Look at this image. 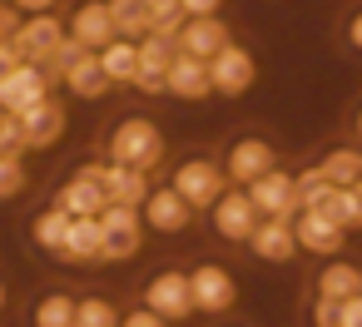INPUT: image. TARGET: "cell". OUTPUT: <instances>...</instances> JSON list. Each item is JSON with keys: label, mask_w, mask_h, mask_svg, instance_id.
<instances>
[{"label": "cell", "mask_w": 362, "mask_h": 327, "mask_svg": "<svg viewBox=\"0 0 362 327\" xmlns=\"http://www.w3.org/2000/svg\"><path fill=\"white\" fill-rule=\"evenodd\" d=\"M105 159L110 164H129V169H159L164 164V134L149 114H119L105 129Z\"/></svg>", "instance_id": "6da1fadb"}, {"label": "cell", "mask_w": 362, "mask_h": 327, "mask_svg": "<svg viewBox=\"0 0 362 327\" xmlns=\"http://www.w3.org/2000/svg\"><path fill=\"white\" fill-rule=\"evenodd\" d=\"M169 184H174V194L199 213V208H209L223 189H228V179H223V164L218 159H209V154H189V159H179L174 164V174H169Z\"/></svg>", "instance_id": "7a4b0ae2"}, {"label": "cell", "mask_w": 362, "mask_h": 327, "mask_svg": "<svg viewBox=\"0 0 362 327\" xmlns=\"http://www.w3.org/2000/svg\"><path fill=\"white\" fill-rule=\"evenodd\" d=\"M189 292H194V312H204V317H223L238 307V278L214 258L189 268Z\"/></svg>", "instance_id": "3957f363"}, {"label": "cell", "mask_w": 362, "mask_h": 327, "mask_svg": "<svg viewBox=\"0 0 362 327\" xmlns=\"http://www.w3.org/2000/svg\"><path fill=\"white\" fill-rule=\"evenodd\" d=\"M258 203L248 198V189H238V184H228L214 203H209V228H214V238H223V243H248V233L258 228Z\"/></svg>", "instance_id": "277c9868"}, {"label": "cell", "mask_w": 362, "mask_h": 327, "mask_svg": "<svg viewBox=\"0 0 362 327\" xmlns=\"http://www.w3.org/2000/svg\"><path fill=\"white\" fill-rule=\"evenodd\" d=\"M100 238H105V263H129L139 258L144 243V218L134 203H105L100 208Z\"/></svg>", "instance_id": "5b68a950"}, {"label": "cell", "mask_w": 362, "mask_h": 327, "mask_svg": "<svg viewBox=\"0 0 362 327\" xmlns=\"http://www.w3.org/2000/svg\"><path fill=\"white\" fill-rule=\"evenodd\" d=\"M139 302H144V307H154V312H159V317H169V322L194 317L189 268H159V273H149V278H144V287H139Z\"/></svg>", "instance_id": "8992f818"}, {"label": "cell", "mask_w": 362, "mask_h": 327, "mask_svg": "<svg viewBox=\"0 0 362 327\" xmlns=\"http://www.w3.org/2000/svg\"><path fill=\"white\" fill-rule=\"evenodd\" d=\"M209 85H214V95H223V100H243V95L258 85V60H253V50H243L238 40H228L218 55H209Z\"/></svg>", "instance_id": "52a82bcc"}, {"label": "cell", "mask_w": 362, "mask_h": 327, "mask_svg": "<svg viewBox=\"0 0 362 327\" xmlns=\"http://www.w3.org/2000/svg\"><path fill=\"white\" fill-rule=\"evenodd\" d=\"M223 179L228 184H238V189H248L258 174H268L273 164H278V149L263 139V134H238V139H228L223 144Z\"/></svg>", "instance_id": "ba28073f"}, {"label": "cell", "mask_w": 362, "mask_h": 327, "mask_svg": "<svg viewBox=\"0 0 362 327\" xmlns=\"http://www.w3.org/2000/svg\"><path fill=\"white\" fill-rule=\"evenodd\" d=\"M50 203H60L70 218H75V213H100V208L110 203V194H105V159L80 164V169L55 189V198H50Z\"/></svg>", "instance_id": "9c48e42d"}, {"label": "cell", "mask_w": 362, "mask_h": 327, "mask_svg": "<svg viewBox=\"0 0 362 327\" xmlns=\"http://www.w3.org/2000/svg\"><path fill=\"white\" fill-rule=\"evenodd\" d=\"M293 238H298V253L332 258V253H342L347 228H342L332 213H322V208H298V213H293Z\"/></svg>", "instance_id": "30bf717a"}, {"label": "cell", "mask_w": 362, "mask_h": 327, "mask_svg": "<svg viewBox=\"0 0 362 327\" xmlns=\"http://www.w3.org/2000/svg\"><path fill=\"white\" fill-rule=\"evenodd\" d=\"M55 263L65 268H105V238H100V213H75L70 233L55 253Z\"/></svg>", "instance_id": "8fae6325"}, {"label": "cell", "mask_w": 362, "mask_h": 327, "mask_svg": "<svg viewBox=\"0 0 362 327\" xmlns=\"http://www.w3.org/2000/svg\"><path fill=\"white\" fill-rule=\"evenodd\" d=\"M50 85H55V80H50L40 65H30V60H16L6 75H0V109L21 114V109L40 105V100L50 95Z\"/></svg>", "instance_id": "7c38bea8"}, {"label": "cell", "mask_w": 362, "mask_h": 327, "mask_svg": "<svg viewBox=\"0 0 362 327\" xmlns=\"http://www.w3.org/2000/svg\"><path fill=\"white\" fill-rule=\"evenodd\" d=\"M60 40H65V25H60L50 11H40V16H25V20L16 25V35H11L16 55H21V60H30V65H45V60L60 50Z\"/></svg>", "instance_id": "4fadbf2b"}, {"label": "cell", "mask_w": 362, "mask_h": 327, "mask_svg": "<svg viewBox=\"0 0 362 327\" xmlns=\"http://www.w3.org/2000/svg\"><path fill=\"white\" fill-rule=\"evenodd\" d=\"M139 218H144V228H154V233H164V238H174V233H189V223H194V208L174 194V184H159V189H149L144 194V203H139Z\"/></svg>", "instance_id": "5bb4252c"}, {"label": "cell", "mask_w": 362, "mask_h": 327, "mask_svg": "<svg viewBox=\"0 0 362 327\" xmlns=\"http://www.w3.org/2000/svg\"><path fill=\"white\" fill-rule=\"evenodd\" d=\"M248 198L258 203L263 218H293V213H298V179L273 164L268 174H258V179L248 184Z\"/></svg>", "instance_id": "9a60e30c"}, {"label": "cell", "mask_w": 362, "mask_h": 327, "mask_svg": "<svg viewBox=\"0 0 362 327\" xmlns=\"http://www.w3.org/2000/svg\"><path fill=\"white\" fill-rule=\"evenodd\" d=\"M174 55H179V40L174 35H159V30L139 35V75H134V90L164 95V75H169Z\"/></svg>", "instance_id": "2e32d148"}, {"label": "cell", "mask_w": 362, "mask_h": 327, "mask_svg": "<svg viewBox=\"0 0 362 327\" xmlns=\"http://www.w3.org/2000/svg\"><path fill=\"white\" fill-rule=\"evenodd\" d=\"M258 263H293L298 258V238H293V218H258V228L243 243Z\"/></svg>", "instance_id": "e0dca14e"}, {"label": "cell", "mask_w": 362, "mask_h": 327, "mask_svg": "<svg viewBox=\"0 0 362 327\" xmlns=\"http://www.w3.org/2000/svg\"><path fill=\"white\" fill-rule=\"evenodd\" d=\"M164 95H174V100H184V105L209 100V95H214V85H209V60L179 50L174 65H169V75H164Z\"/></svg>", "instance_id": "ac0fdd59"}, {"label": "cell", "mask_w": 362, "mask_h": 327, "mask_svg": "<svg viewBox=\"0 0 362 327\" xmlns=\"http://www.w3.org/2000/svg\"><path fill=\"white\" fill-rule=\"evenodd\" d=\"M21 124H25V149H55L60 139H65V105L60 100H40V105H30V109H21Z\"/></svg>", "instance_id": "d6986e66"}, {"label": "cell", "mask_w": 362, "mask_h": 327, "mask_svg": "<svg viewBox=\"0 0 362 327\" xmlns=\"http://www.w3.org/2000/svg\"><path fill=\"white\" fill-rule=\"evenodd\" d=\"M65 35H70L75 45H85V50H100V45H110L119 30H115V16H110L105 0H85V6H75Z\"/></svg>", "instance_id": "ffe728a7"}, {"label": "cell", "mask_w": 362, "mask_h": 327, "mask_svg": "<svg viewBox=\"0 0 362 327\" xmlns=\"http://www.w3.org/2000/svg\"><path fill=\"white\" fill-rule=\"evenodd\" d=\"M179 50L184 55H199V60H209V55H218L228 40H233V30L218 20V16H189L184 25H179Z\"/></svg>", "instance_id": "44dd1931"}, {"label": "cell", "mask_w": 362, "mask_h": 327, "mask_svg": "<svg viewBox=\"0 0 362 327\" xmlns=\"http://www.w3.org/2000/svg\"><path fill=\"white\" fill-rule=\"evenodd\" d=\"M352 292H362V268H357L352 258H342V253L322 258V268L313 273V297L342 302V297H352Z\"/></svg>", "instance_id": "7402d4cb"}, {"label": "cell", "mask_w": 362, "mask_h": 327, "mask_svg": "<svg viewBox=\"0 0 362 327\" xmlns=\"http://www.w3.org/2000/svg\"><path fill=\"white\" fill-rule=\"evenodd\" d=\"M60 80H65V90L75 95V100H105L115 85L105 80V70H100V55L95 50H80L65 70H60Z\"/></svg>", "instance_id": "603a6c76"}, {"label": "cell", "mask_w": 362, "mask_h": 327, "mask_svg": "<svg viewBox=\"0 0 362 327\" xmlns=\"http://www.w3.org/2000/svg\"><path fill=\"white\" fill-rule=\"evenodd\" d=\"M100 55V70H105V80L110 85H134V75H139V40H129V35H115L110 45H100L95 50Z\"/></svg>", "instance_id": "cb8c5ba5"}, {"label": "cell", "mask_w": 362, "mask_h": 327, "mask_svg": "<svg viewBox=\"0 0 362 327\" xmlns=\"http://www.w3.org/2000/svg\"><path fill=\"white\" fill-rule=\"evenodd\" d=\"M154 189V179H149V169H129V164H110L105 159V194H110V203H144V194Z\"/></svg>", "instance_id": "d4e9b609"}, {"label": "cell", "mask_w": 362, "mask_h": 327, "mask_svg": "<svg viewBox=\"0 0 362 327\" xmlns=\"http://www.w3.org/2000/svg\"><path fill=\"white\" fill-rule=\"evenodd\" d=\"M65 233H70V213H65L60 203H50V208H40V213L30 218V243H35L45 258H55V253H60Z\"/></svg>", "instance_id": "484cf974"}, {"label": "cell", "mask_w": 362, "mask_h": 327, "mask_svg": "<svg viewBox=\"0 0 362 327\" xmlns=\"http://www.w3.org/2000/svg\"><path fill=\"white\" fill-rule=\"evenodd\" d=\"M30 327H75V292L50 287L30 302Z\"/></svg>", "instance_id": "4316f807"}, {"label": "cell", "mask_w": 362, "mask_h": 327, "mask_svg": "<svg viewBox=\"0 0 362 327\" xmlns=\"http://www.w3.org/2000/svg\"><path fill=\"white\" fill-rule=\"evenodd\" d=\"M75 327H119V302L105 292L75 297Z\"/></svg>", "instance_id": "83f0119b"}, {"label": "cell", "mask_w": 362, "mask_h": 327, "mask_svg": "<svg viewBox=\"0 0 362 327\" xmlns=\"http://www.w3.org/2000/svg\"><path fill=\"white\" fill-rule=\"evenodd\" d=\"M105 6H110L119 35H129V40L149 35V6H154V0H105Z\"/></svg>", "instance_id": "f1b7e54d"}, {"label": "cell", "mask_w": 362, "mask_h": 327, "mask_svg": "<svg viewBox=\"0 0 362 327\" xmlns=\"http://www.w3.org/2000/svg\"><path fill=\"white\" fill-rule=\"evenodd\" d=\"M317 174L327 179V184H357V174H362V149H327L322 159H317Z\"/></svg>", "instance_id": "f546056e"}, {"label": "cell", "mask_w": 362, "mask_h": 327, "mask_svg": "<svg viewBox=\"0 0 362 327\" xmlns=\"http://www.w3.org/2000/svg\"><path fill=\"white\" fill-rule=\"evenodd\" d=\"M322 213H332V218H337L347 233H352V228H362V189H357V184L332 189V203H327Z\"/></svg>", "instance_id": "4dcf8cb0"}, {"label": "cell", "mask_w": 362, "mask_h": 327, "mask_svg": "<svg viewBox=\"0 0 362 327\" xmlns=\"http://www.w3.org/2000/svg\"><path fill=\"white\" fill-rule=\"evenodd\" d=\"M293 179H298V208H327V203H332V189H337V184H327V179L317 174V164L303 169V174H293Z\"/></svg>", "instance_id": "1f68e13d"}, {"label": "cell", "mask_w": 362, "mask_h": 327, "mask_svg": "<svg viewBox=\"0 0 362 327\" xmlns=\"http://www.w3.org/2000/svg\"><path fill=\"white\" fill-rule=\"evenodd\" d=\"M184 20L189 16H184L179 0H154V6H149V30H159V35H179Z\"/></svg>", "instance_id": "d6a6232c"}, {"label": "cell", "mask_w": 362, "mask_h": 327, "mask_svg": "<svg viewBox=\"0 0 362 327\" xmlns=\"http://www.w3.org/2000/svg\"><path fill=\"white\" fill-rule=\"evenodd\" d=\"M21 194H25V159L0 154V198H21Z\"/></svg>", "instance_id": "836d02e7"}, {"label": "cell", "mask_w": 362, "mask_h": 327, "mask_svg": "<svg viewBox=\"0 0 362 327\" xmlns=\"http://www.w3.org/2000/svg\"><path fill=\"white\" fill-rule=\"evenodd\" d=\"M0 154H25V124L11 109H0Z\"/></svg>", "instance_id": "e575fe53"}, {"label": "cell", "mask_w": 362, "mask_h": 327, "mask_svg": "<svg viewBox=\"0 0 362 327\" xmlns=\"http://www.w3.org/2000/svg\"><path fill=\"white\" fill-rule=\"evenodd\" d=\"M119 327H174V322H169V317H159L154 307H144V302H139V307L119 312Z\"/></svg>", "instance_id": "d590c367"}, {"label": "cell", "mask_w": 362, "mask_h": 327, "mask_svg": "<svg viewBox=\"0 0 362 327\" xmlns=\"http://www.w3.org/2000/svg\"><path fill=\"white\" fill-rule=\"evenodd\" d=\"M308 322H313V327H337V302H332V297H313Z\"/></svg>", "instance_id": "8d00e7d4"}, {"label": "cell", "mask_w": 362, "mask_h": 327, "mask_svg": "<svg viewBox=\"0 0 362 327\" xmlns=\"http://www.w3.org/2000/svg\"><path fill=\"white\" fill-rule=\"evenodd\" d=\"M337 327H362V292L337 302Z\"/></svg>", "instance_id": "74e56055"}, {"label": "cell", "mask_w": 362, "mask_h": 327, "mask_svg": "<svg viewBox=\"0 0 362 327\" xmlns=\"http://www.w3.org/2000/svg\"><path fill=\"white\" fill-rule=\"evenodd\" d=\"M342 40H347V45H352V50L362 55V6H357V11H352V16L342 20Z\"/></svg>", "instance_id": "f35d334b"}, {"label": "cell", "mask_w": 362, "mask_h": 327, "mask_svg": "<svg viewBox=\"0 0 362 327\" xmlns=\"http://www.w3.org/2000/svg\"><path fill=\"white\" fill-rule=\"evenodd\" d=\"M16 25H21V11L11 6V0H0V40H11V35H16Z\"/></svg>", "instance_id": "ab89813d"}, {"label": "cell", "mask_w": 362, "mask_h": 327, "mask_svg": "<svg viewBox=\"0 0 362 327\" xmlns=\"http://www.w3.org/2000/svg\"><path fill=\"white\" fill-rule=\"evenodd\" d=\"M179 6H184V16H218L223 0H179Z\"/></svg>", "instance_id": "60d3db41"}, {"label": "cell", "mask_w": 362, "mask_h": 327, "mask_svg": "<svg viewBox=\"0 0 362 327\" xmlns=\"http://www.w3.org/2000/svg\"><path fill=\"white\" fill-rule=\"evenodd\" d=\"M16 11H25V16H40V11H55V0H11Z\"/></svg>", "instance_id": "b9f144b4"}, {"label": "cell", "mask_w": 362, "mask_h": 327, "mask_svg": "<svg viewBox=\"0 0 362 327\" xmlns=\"http://www.w3.org/2000/svg\"><path fill=\"white\" fill-rule=\"evenodd\" d=\"M16 60H21V55H16V45H11V40H0V75H6Z\"/></svg>", "instance_id": "7bdbcfd3"}, {"label": "cell", "mask_w": 362, "mask_h": 327, "mask_svg": "<svg viewBox=\"0 0 362 327\" xmlns=\"http://www.w3.org/2000/svg\"><path fill=\"white\" fill-rule=\"evenodd\" d=\"M6 307H11V283L0 278V317H6Z\"/></svg>", "instance_id": "ee69618b"}, {"label": "cell", "mask_w": 362, "mask_h": 327, "mask_svg": "<svg viewBox=\"0 0 362 327\" xmlns=\"http://www.w3.org/2000/svg\"><path fill=\"white\" fill-rule=\"evenodd\" d=\"M352 134H357V144H362V105H357V114H352Z\"/></svg>", "instance_id": "f6af8a7d"}]
</instances>
